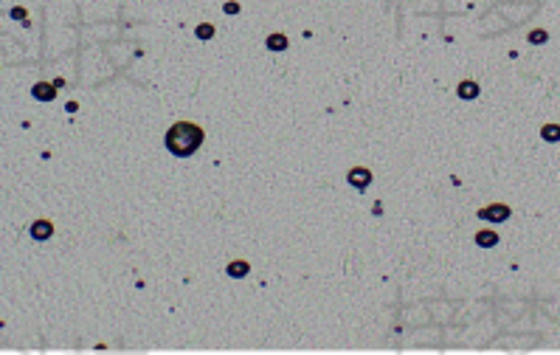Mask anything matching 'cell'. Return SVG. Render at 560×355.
I'll return each instance as SVG.
<instances>
[{
	"label": "cell",
	"instance_id": "obj_1",
	"mask_svg": "<svg viewBox=\"0 0 560 355\" xmlns=\"http://www.w3.org/2000/svg\"><path fill=\"white\" fill-rule=\"evenodd\" d=\"M200 144H203V130L189 121H177L166 133V147L175 155H192Z\"/></svg>",
	"mask_w": 560,
	"mask_h": 355
},
{
	"label": "cell",
	"instance_id": "obj_2",
	"mask_svg": "<svg viewBox=\"0 0 560 355\" xmlns=\"http://www.w3.org/2000/svg\"><path fill=\"white\" fill-rule=\"evenodd\" d=\"M479 214H482L484 220H493V223H504V220L510 217V206H504V203H495V206L482 209Z\"/></svg>",
	"mask_w": 560,
	"mask_h": 355
},
{
	"label": "cell",
	"instance_id": "obj_3",
	"mask_svg": "<svg viewBox=\"0 0 560 355\" xmlns=\"http://www.w3.org/2000/svg\"><path fill=\"white\" fill-rule=\"evenodd\" d=\"M349 180H352L355 186H361V189H363L366 183L372 180V175H369V169H352V172H349Z\"/></svg>",
	"mask_w": 560,
	"mask_h": 355
},
{
	"label": "cell",
	"instance_id": "obj_4",
	"mask_svg": "<svg viewBox=\"0 0 560 355\" xmlns=\"http://www.w3.org/2000/svg\"><path fill=\"white\" fill-rule=\"evenodd\" d=\"M476 243L484 246V248H490V246L498 243V237H495V231H479V234H476Z\"/></svg>",
	"mask_w": 560,
	"mask_h": 355
},
{
	"label": "cell",
	"instance_id": "obj_5",
	"mask_svg": "<svg viewBox=\"0 0 560 355\" xmlns=\"http://www.w3.org/2000/svg\"><path fill=\"white\" fill-rule=\"evenodd\" d=\"M459 96H462V99L479 96V85H476V82H462V85H459Z\"/></svg>",
	"mask_w": 560,
	"mask_h": 355
},
{
	"label": "cell",
	"instance_id": "obj_6",
	"mask_svg": "<svg viewBox=\"0 0 560 355\" xmlns=\"http://www.w3.org/2000/svg\"><path fill=\"white\" fill-rule=\"evenodd\" d=\"M543 141H560V127L558 124H546V127L541 130Z\"/></svg>",
	"mask_w": 560,
	"mask_h": 355
},
{
	"label": "cell",
	"instance_id": "obj_7",
	"mask_svg": "<svg viewBox=\"0 0 560 355\" xmlns=\"http://www.w3.org/2000/svg\"><path fill=\"white\" fill-rule=\"evenodd\" d=\"M31 234L37 237V240H39V237H48V234H51V223H34Z\"/></svg>",
	"mask_w": 560,
	"mask_h": 355
},
{
	"label": "cell",
	"instance_id": "obj_8",
	"mask_svg": "<svg viewBox=\"0 0 560 355\" xmlns=\"http://www.w3.org/2000/svg\"><path fill=\"white\" fill-rule=\"evenodd\" d=\"M34 96L37 99H54V88H48V85H37V88H34Z\"/></svg>",
	"mask_w": 560,
	"mask_h": 355
},
{
	"label": "cell",
	"instance_id": "obj_9",
	"mask_svg": "<svg viewBox=\"0 0 560 355\" xmlns=\"http://www.w3.org/2000/svg\"><path fill=\"white\" fill-rule=\"evenodd\" d=\"M267 45H270V48H276V51H279V48H285L287 42H285V37H282V34H273V37L267 39Z\"/></svg>",
	"mask_w": 560,
	"mask_h": 355
},
{
	"label": "cell",
	"instance_id": "obj_10",
	"mask_svg": "<svg viewBox=\"0 0 560 355\" xmlns=\"http://www.w3.org/2000/svg\"><path fill=\"white\" fill-rule=\"evenodd\" d=\"M245 271H248V265H245V262H234V265L228 268V274H231V276H242Z\"/></svg>",
	"mask_w": 560,
	"mask_h": 355
},
{
	"label": "cell",
	"instance_id": "obj_11",
	"mask_svg": "<svg viewBox=\"0 0 560 355\" xmlns=\"http://www.w3.org/2000/svg\"><path fill=\"white\" fill-rule=\"evenodd\" d=\"M529 39L532 42H546V31H532Z\"/></svg>",
	"mask_w": 560,
	"mask_h": 355
},
{
	"label": "cell",
	"instance_id": "obj_12",
	"mask_svg": "<svg viewBox=\"0 0 560 355\" xmlns=\"http://www.w3.org/2000/svg\"><path fill=\"white\" fill-rule=\"evenodd\" d=\"M197 34H200V37H211V26H200Z\"/></svg>",
	"mask_w": 560,
	"mask_h": 355
}]
</instances>
